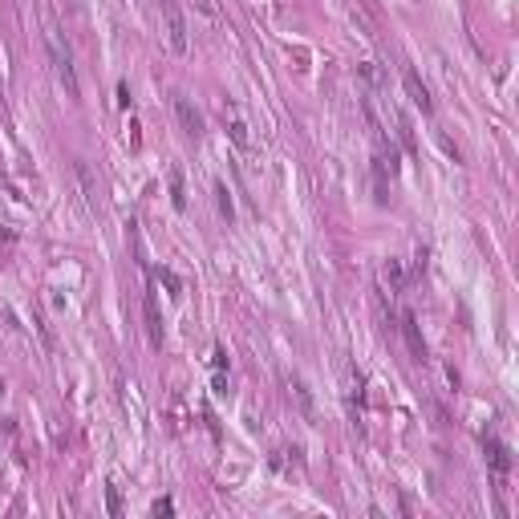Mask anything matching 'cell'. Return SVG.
<instances>
[{
	"instance_id": "6da1fadb",
	"label": "cell",
	"mask_w": 519,
	"mask_h": 519,
	"mask_svg": "<svg viewBox=\"0 0 519 519\" xmlns=\"http://www.w3.org/2000/svg\"><path fill=\"white\" fill-rule=\"evenodd\" d=\"M49 57H53V70H57V81L65 86V97H73L77 102V94H81V86H77V73H73V57L70 49H61V41L49 33Z\"/></svg>"
},
{
	"instance_id": "7a4b0ae2",
	"label": "cell",
	"mask_w": 519,
	"mask_h": 519,
	"mask_svg": "<svg viewBox=\"0 0 519 519\" xmlns=\"http://www.w3.org/2000/svg\"><path fill=\"white\" fill-rule=\"evenodd\" d=\"M159 8H163V21H166V45L175 53H187V21H183L179 4L175 0H159Z\"/></svg>"
},
{
	"instance_id": "3957f363",
	"label": "cell",
	"mask_w": 519,
	"mask_h": 519,
	"mask_svg": "<svg viewBox=\"0 0 519 519\" xmlns=\"http://www.w3.org/2000/svg\"><path fill=\"white\" fill-rule=\"evenodd\" d=\"M175 114H179V126H183V134H191V138H199V134H203V118L195 114V106H191L183 94H175Z\"/></svg>"
},
{
	"instance_id": "277c9868",
	"label": "cell",
	"mask_w": 519,
	"mask_h": 519,
	"mask_svg": "<svg viewBox=\"0 0 519 519\" xmlns=\"http://www.w3.org/2000/svg\"><path fill=\"white\" fill-rule=\"evenodd\" d=\"M401 333H406V345H410L414 361H426V341H422V333H418L414 312H401Z\"/></svg>"
},
{
	"instance_id": "5b68a950",
	"label": "cell",
	"mask_w": 519,
	"mask_h": 519,
	"mask_svg": "<svg viewBox=\"0 0 519 519\" xmlns=\"http://www.w3.org/2000/svg\"><path fill=\"white\" fill-rule=\"evenodd\" d=\"M223 118H227V134H232V142H236L239 150H248V122L239 118V110L236 106H232V102H227V106H223Z\"/></svg>"
},
{
	"instance_id": "8992f818",
	"label": "cell",
	"mask_w": 519,
	"mask_h": 519,
	"mask_svg": "<svg viewBox=\"0 0 519 519\" xmlns=\"http://www.w3.org/2000/svg\"><path fill=\"white\" fill-rule=\"evenodd\" d=\"M401 81H406V90H410V102H414L422 114H430V110H434V102H430V94H426V86L418 81V73L406 70V77H401Z\"/></svg>"
},
{
	"instance_id": "52a82bcc",
	"label": "cell",
	"mask_w": 519,
	"mask_h": 519,
	"mask_svg": "<svg viewBox=\"0 0 519 519\" xmlns=\"http://www.w3.org/2000/svg\"><path fill=\"white\" fill-rule=\"evenodd\" d=\"M146 333H150V345L159 349V345H163V321H159V301H154V292H146Z\"/></svg>"
},
{
	"instance_id": "ba28073f",
	"label": "cell",
	"mask_w": 519,
	"mask_h": 519,
	"mask_svg": "<svg viewBox=\"0 0 519 519\" xmlns=\"http://www.w3.org/2000/svg\"><path fill=\"white\" fill-rule=\"evenodd\" d=\"M483 450H487V458H491V467H495V471H511V458H507V450L499 447L495 438H487V434H483Z\"/></svg>"
},
{
	"instance_id": "9c48e42d",
	"label": "cell",
	"mask_w": 519,
	"mask_h": 519,
	"mask_svg": "<svg viewBox=\"0 0 519 519\" xmlns=\"http://www.w3.org/2000/svg\"><path fill=\"white\" fill-rule=\"evenodd\" d=\"M73 170H77V179H81V191H86L90 207H97V187H94V175H90V166H86V163H77Z\"/></svg>"
},
{
	"instance_id": "30bf717a",
	"label": "cell",
	"mask_w": 519,
	"mask_h": 519,
	"mask_svg": "<svg viewBox=\"0 0 519 519\" xmlns=\"http://www.w3.org/2000/svg\"><path fill=\"white\" fill-rule=\"evenodd\" d=\"M215 207H219V215H223L227 223L236 219V207H232V195H227V187H223V183H215Z\"/></svg>"
},
{
	"instance_id": "8fae6325",
	"label": "cell",
	"mask_w": 519,
	"mask_h": 519,
	"mask_svg": "<svg viewBox=\"0 0 519 519\" xmlns=\"http://www.w3.org/2000/svg\"><path fill=\"white\" fill-rule=\"evenodd\" d=\"M381 276L390 280V288H394V292H398V288H401V280H406V276H401V264H398V260H390V264L381 268Z\"/></svg>"
},
{
	"instance_id": "7c38bea8",
	"label": "cell",
	"mask_w": 519,
	"mask_h": 519,
	"mask_svg": "<svg viewBox=\"0 0 519 519\" xmlns=\"http://www.w3.org/2000/svg\"><path fill=\"white\" fill-rule=\"evenodd\" d=\"M170 195H175V207L183 211V207H187V195H183V175H179V170H170Z\"/></svg>"
},
{
	"instance_id": "4fadbf2b",
	"label": "cell",
	"mask_w": 519,
	"mask_h": 519,
	"mask_svg": "<svg viewBox=\"0 0 519 519\" xmlns=\"http://www.w3.org/2000/svg\"><path fill=\"white\" fill-rule=\"evenodd\" d=\"M292 390H296V401H301V410H305V418H312V398H308L305 381H292Z\"/></svg>"
},
{
	"instance_id": "5bb4252c",
	"label": "cell",
	"mask_w": 519,
	"mask_h": 519,
	"mask_svg": "<svg viewBox=\"0 0 519 519\" xmlns=\"http://www.w3.org/2000/svg\"><path fill=\"white\" fill-rule=\"evenodd\" d=\"M154 516H175V503H170V499H159V503H154Z\"/></svg>"
}]
</instances>
